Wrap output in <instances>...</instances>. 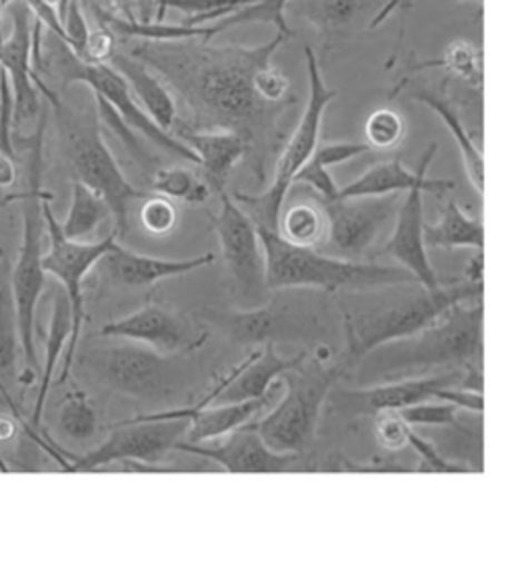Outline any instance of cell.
Segmentation results:
<instances>
[{
  "label": "cell",
  "mask_w": 532,
  "mask_h": 570,
  "mask_svg": "<svg viewBox=\"0 0 532 570\" xmlns=\"http://www.w3.org/2000/svg\"><path fill=\"white\" fill-rule=\"evenodd\" d=\"M424 67H443L447 69L455 80L466 83L470 90H474L476 95L483 92V50L476 47L470 40H454L450 47L443 50V57L437 61L416 67L424 69Z\"/></svg>",
  "instance_id": "obj_33"
},
{
  "label": "cell",
  "mask_w": 532,
  "mask_h": 570,
  "mask_svg": "<svg viewBox=\"0 0 532 570\" xmlns=\"http://www.w3.org/2000/svg\"><path fill=\"white\" fill-rule=\"evenodd\" d=\"M289 0H252L248 4L239 7L234 13L223 17L219 21L213 23L215 32H220L235 28V26H246V23H273L277 28V32L292 36V28L287 23L285 9H287Z\"/></svg>",
  "instance_id": "obj_36"
},
{
  "label": "cell",
  "mask_w": 532,
  "mask_h": 570,
  "mask_svg": "<svg viewBox=\"0 0 532 570\" xmlns=\"http://www.w3.org/2000/svg\"><path fill=\"white\" fill-rule=\"evenodd\" d=\"M150 190L186 205H204L210 198V186L186 167L157 169L150 179Z\"/></svg>",
  "instance_id": "obj_35"
},
{
  "label": "cell",
  "mask_w": 532,
  "mask_h": 570,
  "mask_svg": "<svg viewBox=\"0 0 532 570\" xmlns=\"http://www.w3.org/2000/svg\"><path fill=\"white\" fill-rule=\"evenodd\" d=\"M21 194H17V196H9V198H4L2 194H0V205H4V200H16V198H19Z\"/></svg>",
  "instance_id": "obj_53"
},
{
  "label": "cell",
  "mask_w": 532,
  "mask_h": 570,
  "mask_svg": "<svg viewBox=\"0 0 532 570\" xmlns=\"http://www.w3.org/2000/svg\"><path fill=\"white\" fill-rule=\"evenodd\" d=\"M71 327H73V318H71V304L65 292H59L52 302V315H50V325L47 333V350H45V366L40 368V392L38 400L33 406L32 423L36 431H40V421H42V411L47 404L48 394H50V385L55 380V371L65 354V348L69 344L71 337Z\"/></svg>",
  "instance_id": "obj_29"
},
{
  "label": "cell",
  "mask_w": 532,
  "mask_h": 570,
  "mask_svg": "<svg viewBox=\"0 0 532 570\" xmlns=\"http://www.w3.org/2000/svg\"><path fill=\"white\" fill-rule=\"evenodd\" d=\"M283 394V383L275 381L268 390V394L254 400L234 402V404H210V406H191L186 411L157 412V416H186L189 419V428L186 431V442L198 444L217 440L235 429L244 428L252 423L256 416L265 412L270 402H277Z\"/></svg>",
  "instance_id": "obj_23"
},
{
  "label": "cell",
  "mask_w": 532,
  "mask_h": 570,
  "mask_svg": "<svg viewBox=\"0 0 532 570\" xmlns=\"http://www.w3.org/2000/svg\"><path fill=\"white\" fill-rule=\"evenodd\" d=\"M254 86L256 92L270 102H283L292 98V81L283 76L277 67L266 65L256 76H254Z\"/></svg>",
  "instance_id": "obj_46"
},
{
  "label": "cell",
  "mask_w": 532,
  "mask_h": 570,
  "mask_svg": "<svg viewBox=\"0 0 532 570\" xmlns=\"http://www.w3.org/2000/svg\"><path fill=\"white\" fill-rule=\"evenodd\" d=\"M223 327L239 344H268L277 337L299 340V333L306 332L308 321L294 313L292 304L279 298L266 302L265 306L250 313H231L223 318Z\"/></svg>",
  "instance_id": "obj_25"
},
{
  "label": "cell",
  "mask_w": 532,
  "mask_h": 570,
  "mask_svg": "<svg viewBox=\"0 0 532 570\" xmlns=\"http://www.w3.org/2000/svg\"><path fill=\"white\" fill-rule=\"evenodd\" d=\"M342 377V366L304 365L283 373V394L260 421H252L270 450L298 454L316 435L323 404Z\"/></svg>",
  "instance_id": "obj_8"
},
{
  "label": "cell",
  "mask_w": 532,
  "mask_h": 570,
  "mask_svg": "<svg viewBox=\"0 0 532 570\" xmlns=\"http://www.w3.org/2000/svg\"><path fill=\"white\" fill-rule=\"evenodd\" d=\"M136 2V9H138V21L141 23H150V21H155V17L157 16V4L158 0H134Z\"/></svg>",
  "instance_id": "obj_50"
},
{
  "label": "cell",
  "mask_w": 532,
  "mask_h": 570,
  "mask_svg": "<svg viewBox=\"0 0 532 570\" xmlns=\"http://www.w3.org/2000/svg\"><path fill=\"white\" fill-rule=\"evenodd\" d=\"M121 2H124V4H129V0H121Z\"/></svg>",
  "instance_id": "obj_57"
},
{
  "label": "cell",
  "mask_w": 532,
  "mask_h": 570,
  "mask_svg": "<svg viewBox=\"0 0 532 570\" xmlns=\"http://www.w3.org/2000/svg\"><path fill=\"white\" fill-rule=\"evenodd\" d=\"M220 208L210 215V223L217 232L220 250L237 294L258 301L268 294L265 279V253L250 217L235 203L234 196L219 191Z\"/></svg>",
  "instance_id": "obj_13"
},
{
  "label": "cell",
  "mask_w": 532,
  "mask_h": 570,
  "mask_svg": "<svg viewBox=\"0 0 532 570\" xmlns=\"http://www.w3.org/2000/svg\"><path fill=\"white\" fill-rule=\"evenodd\" d=\"M318 200L327 215V236L316 250L349 263H366L381 238L390 236L400 208V194Z\"/></svg>",
  "instance_id": "obj_10"
},
{
  "label": "cell",
  "mask_w": 532,
  "mask_h": 570,
  "mask_svg": "<svg viewBox=\"0 0 532 570\" xmlns=\"http://www.w3.org/2000/svg\"><path fill=\"white\" fill-rule=\"evenodd\" d=\"M141 223L146 232L155 236H167L177 223V210L165 196H148L141 206Z\"/></svg>",
  "instance_id": "obj_42"
},
{
  "label": "cell",
  "mask_w": 532,
  "mask_h": 570,
  "mask_svg": "<svg viewBox=\"0 0 532 570\" xmlns=\"http://www.w3.org/2000/svg\"><path fill=\"white\" fill-rule=\"evenodd\" d=\"M210 263H215L213 253L184 258V261H173V258L131 253L115 239L109 253L98 261V267H102L105 275L112 284L124 285V287H146L162 279H171L191 271L203 269Z\"/></svg>",
  "instance_id": "obj_22"
},
{
  "label": "cell",
  "mask_w": 532,
  "mask_h": 570,
  "mask_svg": "<svg viewBox=\"0 0 532 570\" xmlns=\"http://www.w3.org/2000/svg\"><path fill=\"white\" fill-rule=\"evenodd\" d=\"M306 356L308 354L302 352L294 358H283L277 354L275 344L268 342L265 350L252 352L242 365L235 366L231 373H227L196 406L234 404V402L266 396L270 385L279 380L285 371L304 363Z\"/></svg>",
  "instance_id": "obj_18"
},
{
  "label": "cell",
  "mask_w": 532,
  "mask_h": 570,
  "mask_svg": "<svg viewBox=\"0 0 532 570\" xmlns=\"http://www.w3.org/2000/svg\"><path fill=\"white\" fill-rule=\"evenodd\" d=\"M373 150L366 142H329L321 144L314 148L313 157L311 159L323 167H335L342 165L345 160L356 159L364 153Z\"/></svg>",
  "instance_id": "obj_47"
},
{
  "label": "cell",
  "mask_w": 532,
  "mask_h": 570,
  "mask_svg": "<svg viewBox=\"0 0 532 570\" xmlns=\"http://www.w3.org/2000/svg\"><path fill=\"white\" fill-rule=\"evenodd\" d=\"M424 246L455 250V248H485V225L469 215L455 200H450L435 225H423Z\"/></svg>",
  "instance_id": "obj_28"
},
{
  "label": "cell",
  "mask_w": 532,
  "mask_h": 570,
  "mask_svg": "<svg viewBox=\"0 0 532 570\" xmlns=\"http://www.w3.org/2000/svg\"><path fill=\"white\" fill-rule=\"evenodd\" d=\"M375 438L378 445L387 452H400L407 445L410 425L397 411L375 412Z\"/></svg>",
  "instance_id": "obj_41"
},
{
  "label": "cell",
  "mask_w": 532,
  "mask_h": 570,
  "mask_svg": "<svg viewBox=\"0 0 532 570\" xmlns=\"http://www.w3.org/2000/svg\"><path fill=\"white\" fill-rule=\"evenodd\" d=\"M110 215V208L102 196H98L92 188L81 181H73L71 188V206L61 225V232L67 239L73 242H88L98 229V225Z\"/></svg>",
  "instance_id": "obj_32"
},
{
  "label": "cell",
  "mask_w": 532,
  "mask_h": 570,
  "mask_svg": "<svg viewBox=\"0 0 532 570\" xmlns=\"http://www.w3.org/2000/svg\"><path fill=\"white\" fill-rule=\"evenodd\" d=\"M457 411L460 409L450 402L431 404L426 400V402L412 404V406H406L397 412L410 428H447V425H454Z\"/></svg>",
  "instance_id": "obj_39"
},
{
  "label": "cell",
  "mask_w": 532,
  "mask_h": 570,
  "mask_svg": "<svg viewBox=\"0 0 532 570\" xmlns=\"http://www.w3.org/2000/svg\"><path fill=\"white\" fill-rule=\"evenodd\" d=\"M175 138L196 155L198 167H203L206 175V184L217 194L227 188L235 165L248 155L246 142L227 129H189L181 126Z\"/></svg>",
  "instance_id": "obj_24"
},
{
  "label": "cell",
  "mask_w": 532,
  "mask_h": 570,
  "mask_svg": "<svg viewBox=\"0 0 532 570\" xmlns=\"http://www.w3.org/2000/svg\"><path fill=\"white\" fill-rule=\"evenodd\" d=\"M383 298L361 311L344 308L347 354L352 361L366 358L373 350L423 332L460 302L481 301L485 285L469 279L439 285L397 284Z\"/></svg>",
  "instance_id": "obj_2"
},
{
  "label": "cell",
  "mask_w": 532,
  "mask_h": 570,
  "mask_svg": "<svg viewBox=\"0 0 532 570\" xmlns=\"http://www.w3.org/2000/svg\"><path fill=\"white\" fill-rule=\"evenodd\" d=\"M483 267H485L483 250H476V254L470 258L469 267H466V277H464V279L474 282V284H483Z\"/></svg>",
  "instance_id": "obj_48"
},
{
  "label": "cell",
  "mask_w": 532,
  "mask_h": 570,
  "mask_svg": "<svg viewBox=\"0 0 532 570\" xmlns=\"http://www.w3.org/2000/svg\"><path fill=\"white\" fill-rule=\"evenodd\" d=\"M52 63H55V69L65 86H69V83L88 86L92 90V95L105 100L110 109L121 117V121L129 129L140 131L150 142L157 144L158 148L171 153L175 157H181L188 163L198 165L196 155L189 150L186 144L179 142L169 131L160 129L150 119V115L141 109L140 102L129 90L124 76L112 65L86 63L71 52V48L67 47L63 40H59V48L55 50Z\"/></svg>",
  "instance_id": "obj_9"
},
{
  "label": "cell",
  "mask_w": 532,
  "mask_h": 570,
  "mask_svg": "<svg viewBox=\"0 0 532 570\" xmlns=\"http://www.w3.org/2000/svg\"><path fill=\"white\" fill-rule=\"evenodd\" d=\"M4 40V33H2V7H0V45Z\"/></svg>",
  "instance_id": "obj_54"
},
{
  "label": "cell",
  "mask_w": 532,
  "mask_h": 570,
  "mask_svg": "<svg viewBox=\"0 0 532 570\" xmlns=\"http://www.w3.org/2000/svg\"><path fill=\"white\" fill-rule=\"evenodd\" d=\"M252 0H158L157 4V21L165 19V13L173 9V11H181L186 13L189 19H196V17L208 16L217 9H225V7H234L239 9L244 4H248Z\"/></svg>",
  "instance_id": "obj_43"
},
{
  "label": "cell",
  "mask_w": 532,
  "mask_h": 570,
  "mask_svg": "<svg viewBox=\"0 0 532 570\" xmlns=\"http://www.w3.org/2000/svg\"><path fill=\"white\" fill-rule=\"evenodd\" d=\"M45 127L47 119L38 121L30 146V163H28V191L21 194L23 200V238L17 254L16 267L11 273V296L16 302L17 325H19V342L23 350L26 373L21 383L28 387L33 377L40 373L38 352H36V308L47 284V271L42 267V236L47 232L42 203L52 198L42 190V144H45Z\"/></svg>",
  "instance_id": "obj_5"
},
{
  "label": "cell",
  "mask_w": 532,
  "mask_h": 570,
  "mask_svg": "<svg viewBox=\"0 0 532 570\" xmlns=\"http://www.w3.org/2000/svg\"><path fill=\"white\" fill-rule=\"evenodd\" d=\"M466 373L452 371L445 375L433 377H412V380L392 381L375 385L361 392H347V397L358 404L364 411H402L412 404H421L426 400H433L439 390L450 385H462Z\"/></svg>",
  "instance_id": "obj_26"
},
{
  "label": "cell",
  "mask_w": 532,
  "mask_h": 570,
  "mask_svg": "<svg viewBox=\"0 0 532 570\" xmlns=\"http://www.w3.org/2000/svg\"><path fill=\"white\" fill-rule=\"evenodd\" d=\"M9 471H11V469H9V464H7V462H4V459L0 456V473H9Z\"/></svg>",
  "instance_id": "obj_52"
},
{
  "label": "cell",
  "mask_w": 532,
  "mask_h": 570,
  "mask_svg": "<svg viewBox=\"0 0 532 570\" xmlns=\"http://www.w3.org/2000/svg\"><path fill=\"white\" fill-rule=\"evenodd\" d=\"M0 256H2V250H0Z\"/></svg>",
  "instance_id": "obj_58"
},
{
  "label": "cell",
  "mask_w": 532,
  "mask_h": 570,
  "mask_svg": "<svg viewBox=\"0 0 532 570\" xmlns=\"http://www.w3.org/2000/svg\"><path fill=\"white\" fill-rule=\"evenodd\" d=\"M457 2H464V0H457ZM470 2H476V4H481L483 0H470Z\"/></svg>",
  "instance_id": "obj_56"
},
{
  "label": "cell",
  "mask_w": 532,
  "mask_h": 570,
  "mask_svg": "<svg viewBox=\"0 0 532 570\" xmlns=\"http://www.w3.org/2000/svg\"><path fill=\"white\" fill-rule=\"evenodd\" d=\"M50 200L52 198H47L42 203L45 225H47L48 239H50V248L42 256V267L63 285V292L69 298V304H71V318H73L71 337H69V344L65 348L63 371H61L59 381H57V383H65L69 373H71L79 337H81L83 318H86L83 279L90 271L95 269L98 261L109 253L112 242L119 238H117L115 232H110L107 238L98 239V242H73V239L65 238L61 225H59L52 208H50Z\"/></svg>",
  "instance_id": "obj_11"
},
{
  "label": "cell",
  "mask_w": 532,
  "mask_h": 570,
  "mask_svg": "<svg viewBox=\"0 0 532 570\" xmlns=\"http://www.w3.org/2000/svg\"><path fill=\"white\" fill-rule=\"evenodd\" d=\"M414 98L418 102H423L424 107H428L431 111L437 115L439 119L445 124L447 131L454 136L457 150L462 155V163H464V171L469 175L472 188L476 194L483 196L485 191V159H483V150L479 148V144L470 138L469 129L462 124L460 115L455 112L454 107L433 92H414Z\"/></svg>",
  "instance_id": "obj_30"
},
{
  "label": "cell",
  "mask_w": 532,
  "mask_h": 570,
  "mask_svg": "<svg viewBox=\"0 0 532 570\" xmlns=\"http://www.w3.org/2000/svg\"><path fill=\"white\" fill-rule=\"evenodd\" d=\"M265 253L268 292L282 289H373L387 285L414 284L416 277L404 267H381L371 263H349L333 258L311 246H296L283 238L279 229L256 227Z\"/></svg>",
  "instance_id": "obj_3"
},
{
  "label": "cell",
  "mask_w": 532,
  "mask_h": 570,
  "mask_svg": "<svg viewBox=\"0 0 532 570\" xmlns=\"http://www.w3.org/2000/svg\"><path fill=\"white\" fill-rule=\"evenodd\" d=\"M36 86L55 107L61 134H63L65 155L76 174V179L105 198V203L109 205L110 215L115 219L112 232L117 234V238H121L127 232L129 206L136 200H146L150 194L136 188L121 171L119 163L112 157L109 146L102 138L100 117L96 107L86 111H73L65 107L38 76H36Z\"/></svg>",
  "instance_id": "obj_6"
},
{
  "label": "cell",
  "mask_w": 532,
  "mask_h": 570,
  "mask_svg": "<svg viewBox=\"0 0 532 570\" xmlns=\"http://www.w3.org/2000/svg\"><path fill=\"white\" fill-rule=\"evenodd\" d=\"M279 234L296 246L318 248L325 242L327 215L316 194H311L306 200L294 203L282 213Z\"/></svg>",
  "instance_id": "obj_31"
},
{
  "label": "cell",
  "mask_w": 532,
  "mask_h": 570,
  "mask_svg": "<svg viewBox=\"0 0 532 570\" xmlns=\"http://www.w3.org/2000/svg\"><path fill=\"white\" fill-rule=\"evenodd\" d=\"M424 191L407 190L406 200L397 208L395 223L381 250L410 271L418 284L435 289L441 285L424 246Z\"/></svg>",
  "instance_id": "obj_20"
},
{
  "label": "cell",
  "mask_w": 532,
  "mask_h": 570,
  "mask_svg": "<svg viewBox=\"0 0 532 570\" xmlns=\"http://www.w3.org/2000/svg\"><path fill=\"white\" fill-rule=\"evenodd\" d=\"M483 302H460L423 332L378 346L368 356L383 358L387 373L452 368L483 375Z\"/></svg>",
  "instance_id": "obj_4"
},
{
  "label": "cell",
  "mask_w": 532,
  "mask_h": 570,
  "mask_svg": "<svg viewBox=\"0 0 532 570\" xmlns=\"http://www.w3.org/2000/svg\"><path fill=\"white\" fill-rule=\"evenodd\" d=\"M13 32L0 45V69L13 95V129L40 117V96L33 71L32 13L26 2L11 7Z\"/></svg>",
  "instance_id": "obj_16"
},
{
  "label": "cell",
  "mask_w": 532,
  "mask_h": 570,
  "mask_svg": "<svg viewBox=\"0 0 532 570\" xmlns=\"http://www.w3.org/2000/svg\"><path fill=\"white\" fill-rule=\"evenodd\" d=\"M294 184L308 186L323 200H335L337 191H339L333 175L329 174V169L314 163L313 159H308V163L299 169L298 174L294 175Z\"/></svg>",
  "instance_id": "obj_44"
},
{
  "label": "cell",
  "mask_w": 532,
  "mask_h": 570,
  "mask_svg": "<svg viewBox=\"0 0 532 570\" xmlns=\"http://www.w3.org/2000/svg\"><path fill=\"white\" fill-rule=\"evenodd\" d=\"M100 335L138 342L162 356L200 348L206 340V335H198L189 321L160 304H148L127 317L110 321L100 330Z\"/></svg>",
  "instance_id": "obj_17"
},
{
  "label": "cell",
  "mask_w": 532,
  "mask_h": 570,
  "mask_svg": "<svg viewBox=\"0 0 532 570\" xmlns=\"http://www.w3.org/2000/svg\"><path fill=\"white\" fill-rule=\"evenodd\" d=\"M189 428L186 416H134L110 429L109 438L88 454L69 460V473H88L112 462H148L165 459Z\"/></svg>",
  "instance_id": "obj_12"
},
{
  "label": "cell",
  "mask_w": 532,
  "mask_h": 570,
  "mask_svg": "<svg viewBox=\"0 0 532 570\" xmlns=\"http://www.w3.org/2000/svg\"><path fill=\"white\" fill-rule=\"evenodd\" d=\"M59 429L65 438L73 442H86L95 438L98 431V416H96L95 406L90 404V400L83 392L73 390L69 396L65 397L59 411Z\"/></svg>",
  "instance_id": "obj_37"
},
{
  "label": "cell",
  "mask_w": 532,
  "mask_h": 570,
  "mask_svg": "<svg viewBox=\"0 0 532 570\" xmlns=\"http://www.w3.org/2000/svg\"><path fill=\"white\" fill-rule=\"evenodd\" d=\"M175 450L213 460L227 473H248V475L283 473L298 460V454L270 450L258 435V431L252 428V423L208 442L189 444L181 440L175 445Z\"/></svg>",
  "instance_id": "obj_15"
},
{
  "label": "cell",
  "mask_w": 532,
  "mask_h": 570,
  "mask_svg": "<svg viewBox=\"0 0 532 570\" xmlns=\"http://www.w3.org/2000/svg\"><path fill=\"white\" fill-rule=\"evenodd\" d=\"M407 445H412L414 452L421 456L418 473H466L464 466H457L450 460L443 459L435 450V445L428 444L421 435H416L414 429H410L407 433Z\"/></svg>",
  "instance_id": "obj_45"
},
{
  "label": "cell",
  "mask_w": 532,
  "mask_h": 570,
  "mask_svg": "<svg viewBox=\"0 0 532 570\" xmlns=\"http://www.w3.org/2000/svg\"><path fill=\"white\" fill-rule=\"evenodd\" d=\"M61 21H63L65 45L71 48V52L78 59L86 61V47H88V38H90L92 28L81 9V0H69Z\"/></svg>",
  "instance_id": "obj_40"
},
{
  "label": "cell",
  "mask_w": 532,
  "mask_h": 570,
  "mask_svg": "<svg viewBox=\"0 0 532 570\" xmlns=\"http://www.w3.org/2000/svg\"><path fill=\"white\" fill-rule=\"evenodd\" d=\"M19 325H17L16 302L11 296L9 282H0V392L9 397L4 381L13 380L19 356Z\"/></svg>",
  "instance_id": "obj_34"
},
{
  "label": "cell",
  "mask_w": 532,
  "mask_h": 570,
  "mask_svg": "<svg viewBox=\"0 0 532 570\" xmlns=\"http://www.w3.org/2000/svg\"><path fill=\"white\" fill-rule=\"evenodd\" d=\"M402 0H289L285 13L306 21L321 45L335 48L381 26Z\"/></svg>",
  "instance_id": "obj_14"
},
{
  "label": "cell",
  "mask_w": 532,
  "mask_h": 570,
  "mask_svg": "<svg viewBox=\"0 0 532 570\" xmlns=\"http://www.w3.org/2000/svg\"><path fill=\"white\" fill-rule=\"evenodd\" d=\"M437 155V144H428L418 171H410L400 159L375 163L371 169L337 191V198H362V196H387L407 190L431 191L441 196L455 188L454 181L447 179H428L426 171Z\"/></svg>",
  "instance_id": "obj_21"
},
{
  "label": "cell",
  "mask_w": 532,
  "mask_h": 570,
  "mask_svg": "<svg viewBox=\"0 0 532 570\" xmlns=\"http://www.w3.org/2000/svg\"><path fill=\"white\" fill-rule=\"evenodd\" d=\"M16 421H13V419H0V442H7V440H11V438L16 435Z\"/></svg>",
  "instance_id": "obj_51"
},
{
  "label": "cell",
  "mask_w": 532,
  "mask_h": 570,
  "mask_svg": "<svg viewBox=\"0 0 532 570\" xmlns=\"http://www.w3.org/2000/svg\"><path fill=\"white\" fill-rule=\"evenodd\" d=\"M289 36L277 32L265 45H213L204 38L148 42L131 52L188 107L189 129H227L237 134L250 157L252 171L263 179L268 157L279 153L294 124L298 98L270 102L256 92L254 76L273 65Z\"/></svg>",
  "instance_id": "obj_1"
},
{
  "label": "cell",
  "mask_w": 532,
  "mask_h": 570,
  "mask_svg": "<svg viewBox=\"0 0 532 570\" xmlns=\"http://www.w3.org/2000/svg\"><path fill=\"white\" fill-rule=\"evenodd\" d=\"M13 2H16V0H0V7L4 9V7H9V4H13Z\"/></svg>",
  "instance_id": "obj_55"
},
{
  "label": "cell",
  "mask_w": 532,
  "mask_h": 570,
  "mask_svg": "<svg viewBox=\"0 0 532 570\" xmlns=\"http://www.w3.org/2000/svg\"><path fill=\"white\" fill-rule=\"evenodd\" d=\"M109 65H112L124 76L129 90L140 102L141 109L150 115V119L160 129L171 131V127L177 121V102H175L171 90L162 83L157 73L148 65L141 63L140 59H136L134 55L119 52L117 48L110 55Z\"/></svg>",
  "instance_id": "obj_27"
},
{
  "label": "cell",
  "mask_w": 532,
  "mask_h": 570,
  "mask_svg": "<svg viewBox=\"0 0 532 570\" xmlns=\"http://www.w3.org/2000/svg\"><path fill=\"white\" fill-rule=\"evenodd\" d=\"M165 356L129 342L112 346L100 356V373L112 390L134 397L157 396L165 385Z\"/></svg>",
  "instance_id": "obj_19"
},
{
  "label": "cell",
  "mask_w": 532,
  "mask_h": 570,
  "mask_svg": "<svg viewBox=\"0 0 532 570\" xmlns=\"http://www.w3.org/2000/svg\"><path fill=\"white\" fill-rule=\"evenodd\" d=\"M306 52V69H308V100L299 117L298 126L289 134L287 142L283 144L282 157L275 167V177L268 190L250 196L244 191H235L234 200L239 208L250 217L254 227H270L279 229V217L287 194L294 186V175L313 157L314 148L318 146V136L323 127L325 111L337 96V90H331L321 73L313 48H304Z\"/></svg>",
  "instance_id": "obj_7"
},
{
  "label": "cell",
  "mask_w": 532,
  "mask_h": 570,
  "mask_svg": "<svg viewBox=\"0 0 532 570\" xmlns=\"http://www.w3.org/2000/svg\"><path fill=\"white\" fill-rule=\"evenodd\" d=\"M366 144L376 150H392L406 138V121L393 109H376L364 124Z\"/></svg>",
  "instance_id": "obj_38"
},
{
  "label": "cell",
  "mask_w": 532,
  "mask_h": 570,
  "mask_svg": "<svg viewBox=\"0 0 532 570\" xmlns=\"http://www.w3.org/2000/svg\"><path fill=\"white\" fill-rule=\"evenodd\" d=\"M17 177V165L16 159H9V157H2L0 155V188H7V186H13Z\"/></svg>",
  "instance_id": "obj_49"
}]
</instances>
